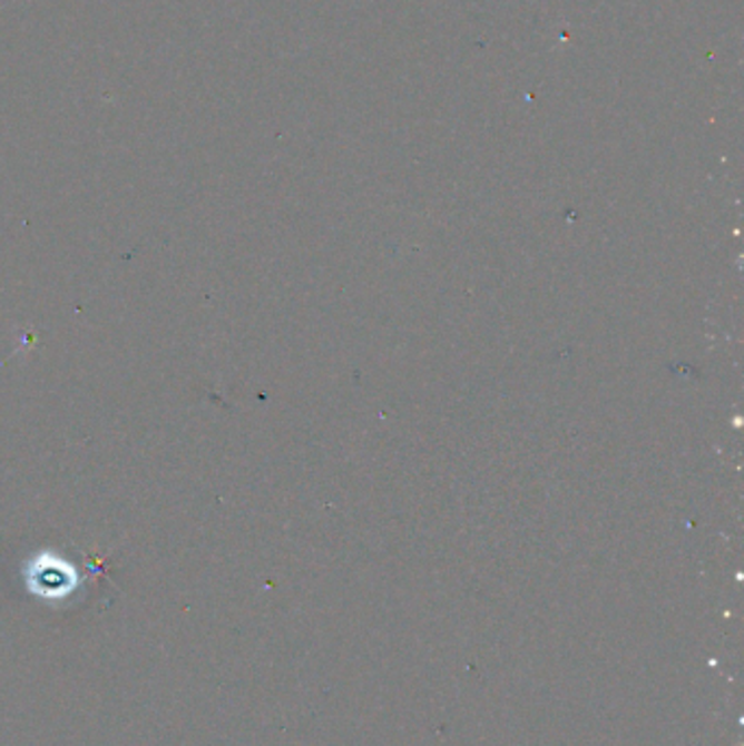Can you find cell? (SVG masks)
Wrapping results in <instances>:
<instances>
[{
    "mask_svg": "<svg viewBox=\"0 0 744 746\" xmlns=\"http://www.w3.org/2000/svg\"><path fill=\"white\" fill-rule=\"evenodd\" d=\"M27 587L33 596L45 600H63L81 586L79 572L68 561L55 554H36L27 566Z\"/></svg>",
    "mask_w": 744,
    "mask_h": 746,
    "instance_id": "obj_1",
    "label": "cell"
}]
</instances>
